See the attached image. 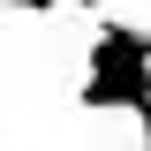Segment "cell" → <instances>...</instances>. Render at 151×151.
Instances as JSON below:
<instances>
[{
  "label": "cell",
  "instance_id": "cell-3",
  "mask_svg": "<svg viewBox=\"0 0 151 151\" xmlns=\"http://www.w3.org/2000/svg\"><path fill=\"white\" fill-rule=\"evenodd\" d=\"M144 151H151V144H144Z\"/></svg>",
  "mask_w": 151,
  "mask_h": 151
},
{
  "label": "cell",
  "instance_id": "cell-2",
  "mask_svg": "<svg viewBox=\"0 0 151 151\" xmlns=\"http://www.w3.org/2000/svg\"><path fill=\"white\" fill-rule=\"evenodd\" d=\"M0 8H15V15H53L60 0H0Z\"/></svg>",
  "mask_w": 151,
  "mask_h": 151
},
{
  "label": "cell",
  "instance_id": "cell-1",
  "mask_svg": "<svg viewBox=\"0 0 151 151\" xmlns=\"http://www.w3.org/2000/svg\"><path fill=\"white\" fill-rule=\"evenodd\" d=\"M76 106L83 113H129L151 144V30L136 23H98L91 38V68L76 83Z\"/></svg>",
  "mask_w": 151,
  "mask_h": 151
}]
</instances>
